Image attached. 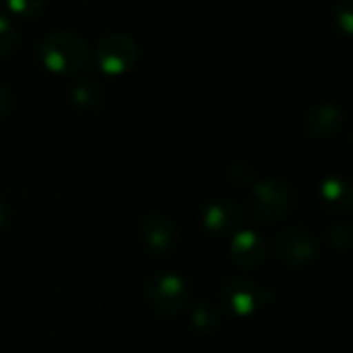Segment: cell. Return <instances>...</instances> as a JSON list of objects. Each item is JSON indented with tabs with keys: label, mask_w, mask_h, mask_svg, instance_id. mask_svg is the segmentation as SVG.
Masks as SVG:
<instances>
[{
	"label": "cell",
	"mask_w": 353,
	"mask_h": 353,
	"mask_svg": "<svg viewBox=\"0 0 353 353\" xmlns=\"http://www.w3.org/2000/svg\"><path fill=\"white\" fill-rule=\"evenodd\" d=\"M41 64L58 74H70L87 64V46L77 33L54 31L39 43Z\"/></svg>",
	"instance_id": "cell-1"
},
{
	"label": "cell",
	"mask_w": 353,
	"mask_h": 353,
	"mask_svg": "<svg viewBox=\"0 0 353 353\" xmlns=\"http://www.w3.org/2000/svg\"><path fill=\"white\" fill-rule=\"evenodd\" d=\"M139 60V48L132 37L124 33L105 35L95 48V64L103 74L118 77L134 68Z\"/></svg>",
	"instance_id": "cell-2"
},
{
	"label": "cell",
	"mask_w": 353,
	"mask_h": 353,
	"mask_svg": "<svg viewBox=\"0 0 353 353\" xmlns=\"http://www.w3.org/2000/svg\"><path fill=\"white\" fill-rule=\"evenodd\" d=\"M252 211L261 221H277L288 215L294 203V194L288 184L279 180L259 182L250 192Z\"/></svg>",
	"instance_id": "cell-3"
},
{
	"label": "cell",
	"mask_w": 353,
	"mask_h": 353,
	"mask_svg": "<svg viewBox=\"0 0 353 353\" xmlns=\"http://www.w3.org/2000/svg\"><path fill=\"white\" fill-rule=\"evenodd\" d=\"M149 302L163 314H178L188 302V290L176 275H157L147 288Z\"/></svg>",
	"instance_id": "cell-4"
},
{
	"label": "cell",
	"mask_w": 353,
	"mask_h": 353,
	"mask_svg": "<svg viewBox=\"0 0 353 353\" xmlns=\"http://www.w3.org/2000/svg\"><path fill=\"white\" fill-rule=\"evenodd\" d=\"M316 244L308 230L304 228H288L275 240V254L290 267H298L308 263L314 256Z\"/></svg>",
	"instance_id": "cell-5"
},
{
	"label": "cell",
	"mask_w": 353,
	"mask_h": 353,
	"mask_svg": "<svg viewBox=\"0 0 353 353\" xmlns=\"http://www.w3.org/2000/svg\"><path fill=\"white\" fill-rule=\"evenodd\" d=\"M341 126H343V112H341V108H337L333 103L316 105L314 110L306 112V116H304V130L316 139L335 137L341 130Z\"/></svg>",
	"instance_id": "cell-6"
},
{
	"label": "cell",
	"mask_w": 353,
	"mask_h": 353,
	"mask_svg": "<svg viewBox=\"0 0 353 353\" xmlns=\"http://www.w3.org/2000/svg\"><path fill=\"white\" fill-rule=\"evenodd\" d=\"M234 261L242 267H259L267 256V246L263 238L254 232H240L230 246Z\"/></svg>",
	"instance_id": "cell-7"
},
{
	"label": "cell",
	"mask_w": 353,
	"mask_h": 353,
	"mask_svg": "<svg viewBox=\"0 0 353 353\" xmlns=\"http://www.w3.org/2000/svg\"><path fill=\"white\" fill-rule=\"evenodd\" d=\"M143 238L153 252L163 254L174 246L176 232H174V225L165 217H151L143 225Z\"/></svg>",
	"instance_id": "cell-8"
},
{
	"label": "cell",
	"mask_w": 353,
	"mask_h": 353,
	"mask_svg": "<svg viewBox=\"0 0 353 353\" xmlns=\"http://www.w3.org/2000/svg\"><path fill=\"white\" fill-rule=\"evenodd\" d=\"M228 300L232 304V308L238 312V314H250L259 300H256V290L252 283H246L242 279H236L228 285Z\"/></svg>",
	"instance_id": "cell-9"
},
{
	"label": "cell",
	"mask_w": 353,
	"mask_h": 353,
	"mask_svg": "<svg viewBox=\"0 0 353 353\" xmlns=\"http://www.w3.org/2000/svg\"><path fill=\"white\" fill-rule=\"evenodd\" d=\"M238 217H240V213L230 203H215V205L207 207V211L203 215L205 225L211 232H215V234L228 232L230 228H234L236 221H238Z\"/></svg>",
	"instance_id": "cell-10"
},
{
	"label": "cell",
	"mask_w": 353,
	"mask_h": 353,
	"mask_svg": "<svg viewBox=\"0 0 353 353\" xmlns=\"http://www.w3.org/2000/svg\"><path fill=\"white\" fill-rule=\"evenodd\" d=\"M321 194H323L325 203L331 205V207H345V209L350 207V188L341 178L325 180V184L321 188Z\"/></svg>",
	"instance_id": "cell-11"
},
{
	"label": "cell",
	"mask_w": 353,
	"mask_h": 353,
	"mask_svg": "<svg viewBox=\"0 0 353 353\" xmlns=\"http://www.w3.org/2000/svg\"><path fill=\"white\" fill-rule=\"evenodd\" d=\"M17 31L12 27V23L6 19L4 12H0V58L8 56L14 48H17Z\"/></svg>",
	"instance_id": "cell-12"
},
{
	"label": "cell",
	"mask_w": 353,
	"mask_h": 353,
	"mask_svg": "<svg viewBox=\"0 0 353 353\" xmlns=\"http://www.w3.org/2000/svg\"><path fill=\"white\" fill-rule=\"evenodd\" d=\"M6 8L19 17H35L43 8V0H4Z\"/></svg>",
	"instance_id": "cell-13"
},
{
	"label": "cell",
	"mask_w": 353,
	"mask_h": 353,
	"mask_svg": "<svg viewBox=\"0 0 353 353\" xmlns=\"http://www.w3.org/2000/svg\"><path fill=\"white\" fill-rule=\"evenodd\" d=\"M335 14H337V25L343 33H352L353 27V8L352 0H339L337 8H335Z\"/></svg>",
	"instance_id": "cell-14"
},
{
	"label": "cell",
	"mask_w": 353,
	"mask_h": 353,
	"mask_svg": "<svg viewBox=\"0 0 353 353\" xmlns=\"http://www.w3.org/2000/svg\"><path fill=\"white\" fill-rule=\"evenodd\" d=\"M8 108H10V95H8L6 87H4V85H0V118H2V116H6Z\"/></svg>",
	"instance_id": "cell-15"
},
{
	"label": "cell",
	"mask_w": 353,
	"mask_h": 353,
	"mask_svg": "<svg viewBox=\"0 0 353 353\" xmlns=\"http://www.w3.org/2000/svg\"><path fill=\"white\" fill-rule=\"evenodd\" d=\"M2 213H4V211H2V207H0V223H2Z\"/></svg>",
	"instance_id": "cell-16"
}]
</instances>
